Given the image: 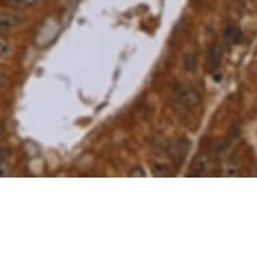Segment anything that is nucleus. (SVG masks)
Instances as JSON below:
<instances>
[{"label":"nucleus","instance_id":"1","mask_svg":"<svg viewBox=\"0 0 257 257\" xmlns=\"http://www.w3.org/2000/svg\"><path fill=\"white\" fill-rule=\"evenodd\" d=\"M22 19L15 14L0 13V35H6L13 33L14 30L19 27Z\"/></svg>","mask_w":257,"mask_h":257},{"label":"nucleus","instance_id":"2","mask_svg":"<svg viewBox=\"0 0 257 257\" xmlns=\"http://www.w3.org/2000/svg\"><path fill=\"white\" fill-rule=\"evenodd\" d=\"M177 100L186 108L195 106L199 102V96L191 89H177Z\"/></svg>","mask_w":257,"mask_h":257},{"label":"nucleus","instance_id":"3","mask_svg":"<svg viewBox=\"0 0 257 257\" xmlns=\"http://www.w3.org/2000/svg\"><path fill=\"white\" fill-rule=\"evenodd\" d=\"M225 41L229 45H238L242 42V33L236 26H228L225 29Z\"/></svg>","mask_w":257,"mask_h":257},{"label":"nucleus","instance_id":"4","mask_svg":"<svg viewBox=\"0 0 257 257\" xmlns=\"http://www.w3.org/2000/svg\"><path fill=\"white\" fill-rule=\"evenodd\" d=\"M39 0H5V5L13 10H26L33 7Z\"/></svg>","mask_w":257,"mask_h":257},{"label":"nucleus","instance_id":"5","mask_svg":"<svg viewBox=\"0 0 257 257\" xmlns=\"http://www.w3.org/2000/svg\"><path fill=\"white\" fill-rule=\"evenodd\" d=\"M222 59V47L219 45H214L211 46L210 51H209V61L213 66H218L219 62Z\"/></svg>","mask_w":257,"mask_h":257},{"label":"nucleus","instance_id":"6","mask_svg":"<svg viewBox=\"0 0 257 257\" xmlns=\"http://www.w3.org/2000/svg\"><path fill=\"white\" fill-rule=\"evenodd\" d=\"M10 51H11V47H10L9 41L3 38V35H0V62L9 58Z\"/></svg>","mask_w":257,"mask_h":257},{"label":"nucleus","instance_id":"7","mask_svg":"<svg viewBox=\"0 0 257 257\" xmlns=\"http://www.w3.org/2000/svg\"><path fill=\"white\" fill-rule=\"evenodd\" d=\"M185 69L187 72H194L197 69V57L194 54H187L185 57Z\"/></svg>","mask_w":257,"mask_h":257},{"label":"nucleus","instance_id":"8","mask_svg":"<svg viewBox=\"0 0 257 257\" xmlns=\"http://www.w3.org/2000/svg\"><path fill=\"white\" fill-rule=\"evenodd\" d=\"M128 175H130V177H146V174H144V171L140 169V167H138L136 170H132Z\"/></svg>","mask_w":257,"mask_h":257},{"label":"nucleus","instance_id":"9","mask_svg":"<svg viewBox=\"0 0 257 257\" xmlns=\"http://www.w3.org/2000/svg\"><path fill=\"white\" fill-rule=\"evenodd\" d=\"M6 82H7V78H6V76H5V74H3V73L0 72V89L5 86Z\"/></svg>","mask_w":257,"mask_h":257},{"label":"nucleus","instance_id":"10","mask_svg":"<svg viewBox=\"0 0 257 257\" xmlns=\"http://www.w3.org/2000/svg\"><path fill=\"white\" fill-rule=\"evenodd\" d=\"M3 132H5V126H3V124L0 122V135H2Z\"/></svg>","mask_w":257,"mask_h":257}]
</instances>
